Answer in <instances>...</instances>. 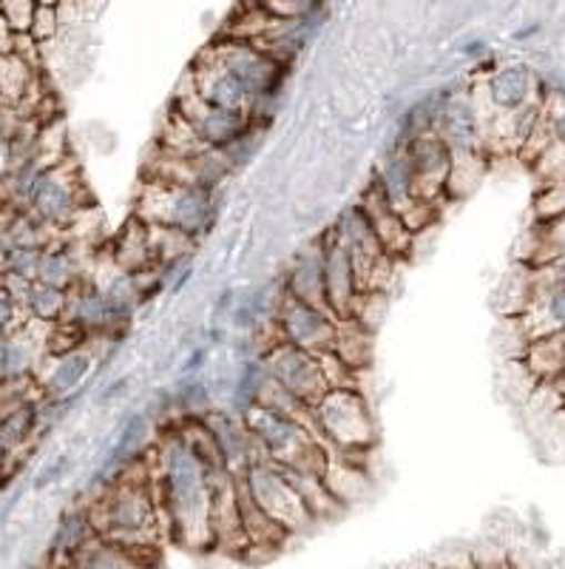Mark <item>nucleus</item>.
<instances>
[{"label":"nucleus","instance_id":"nucleus-18","mask_svg":"<svg viewBox=\"0 0 565 569\" xmlns=\"http://www.w3.org/2000/svg\"><path fill=\"white\" fill-rule=\"evenodd\" d=\"M435 134L450 142L452 154H483V120L472 94H450L437 117Z\"/></svg>","mask_w":565,"mask_h":569},{"label":"nucleus","instance_id":"nucleus-31","mask_svg":"<svg viewBox=\"0 0 565 569\" xmlns=\"http://www.w3.org/2000/svg\"><path fill=\"white\" fill-rule=\"evenodd\" d=\"M40 425H43V399L27 401V405H20L12 413L3 416V419H0V433L7 439L9 450H12V453H20V450L38 436Z\"/></svg>","mask_w":565,"mask_h":569},{"label":"nucleus","instance_id":"nucleus-17","mask_svg":"<svg viewBox=\"0 0 565 569\" xmlns=\"http://www.w3.org/2000/svg\"><path fill=\"white\" fill-rule=\"evenodd\" d=\"M523 157L534 162L546 186L565 177V103L543 106L537 129L523 146Z\"/></svg>","mask_w":565,"mask_h":569},{"label":"nucleus","instance_id":"nucleus-20","mask_svg":"<svg viewBox=\"0 0 565 569\" xmlns=\"http://www.w3.org/2000/svg\"><path fill=\"white\" fill-rule=\"evenodd\" d=\"M63 569H160V550H142L97 536L63 563Z\"/></svg>","mask_w":565,"mask_h":569},{"label":"nucleus","instance_id":"nucleus-16","mask_svg":"<svg viewBox=\"0 0 565 569\" xmlns=\"http://www.w3.org/2000/svg\"><path fill=\"white\" fill-rule=\"evenodd\" d=\"M361 293L364 288H361L353 259L335 242L327 228L324 231V302H327V311L335 319H353Z\"/></svg>","mask_w":565,"mask_h":569},{"label":"nucleus","instance_id":"nucleus-8","mask_svg":"<svg viewBox=\"0 0 565 569\" xmlns=\"http://www.w3.org/2000/svg\"><path fill=\"white\" fill-rule=\"evenodd\" d=\"M239 481H242V487L248 490V496H251L276 525H282L290 536H299V532H307L315 527V518L310 516V510L304 507L299 492L293 490V485H290L287 476L282 472V467L273 465V461L256 459L242 476H239Z\"/></svg>","mask_w":565,"mask_h":569},{"label":"nucleus","instance_id":"nucleus-1","mask_svg":"<svg viewBox=\"0 0 565 569\" xmlns=\"http://www.w3.org/2000/svg\"><path fill=\"white\" fill-rule=\"evenodd\" d=\"M216 467L222 465H211L180 425L162 430L151 456L165 536L193 552L213 550L211 472Z\"/></svg>","mask_w":565,"mask_h":569},{"label":"nucleus","instance_id":"nucleus-12","mask_svg":"<svg viewBox=\"0 0 565 569\" xmlns=\"http://www.w3.org/2000/svg\"><path fill=\"white\" fill-rule=\"evenodd\" d=\"M233 174L236 171L231 169L225 151L219 149H202L193 154L160 151L157 160L149 162V169H145V180L176 182V186L205 188V191H222Z\"/></svg>","mask_w":565,"mask_h":569},{"label":"nucleus","instance_id":"nucleus-5","mask_svg":"<svg viewBox=\"0 0 565 569\" xmlns=\"http://www.w3.org/2000/svg\"><path fill=\"white\" fill-rule=\"evenodd\" d=\"M315 436L339 456L366 453L379 439L373 408L359 388H335L313 408Z\"/></svg>","mask_w":565,"mask_h":569},{"label":"nucleus","instance_id":"nucleus-41","mask_svg":"<svg viewBox=\"0 0 565 569\" xmlns=\"http://www.w3.org/2000/svg\"><path fill=\"white\" fill-rule=\"evenodd\" d=\"M131 388V376H120V379H114L111 385H105L103 393L97 396V405H111V401L122 399V396L129 393Z\"/></svg>","mask_w":565,"mask_h":569},{"label":"nucleus","instance_id":"nucleus-15","mask_svg":"<svg viewBox=\"0 0 565 569\" xmlns=\"http://www.w3.org/2000/svg\"><path fill=\"white\" fill-rule=\"evenodd\" d=\"M406 154H410L412 171H415L417 197L437 202L446 197V186H450L452 166H455V154H452L450 142L441 134L430 131V134H417L410 142H404Z\"/></svg>","mask_w":565,"mask_h":569},{"label":"nucleus","instance_id":"nucleus-21","mask_svg":"<svg viewBox=\"0 0 565 569\" xmlns=\"http://www.w3.org/2000/svg\"><path fill=\"white\" fill-rule=\"evenodd\" d=\"M63 322L80 330L85 339H114L109 305H105L100 284L89 277L69 291V311H65Z\"/></svg>","mask_w":565,"mask_h":569},{"label":"nucleus","instance_id":"nucleus-49","mask_svg":"<svg viewBox=\"0 0 565 569\" xmlns=\"http://www.w3.org/2000/svg\"><path fill=\"white\" fill-rule=\"evenodd\" d=\"M296 3H302V7H310V9L315 7V0H296Z\"/></svg>","mask_w":565,"mask_h":569},{"label":"nucleus","instance_id":"nucleus-38","mask_svg":"<svg viewBox=\"0 0 565 569\" xmlns=\"http://www.w3.org/2000/svg\"><path fill=\"white\" fill-rule=\"evenodd\" d=\"M38 14V0H0V18L18 34H29Z\"/></svg>","mask_w":565,"mask_h":569},{"label":"nucleus","instance_id":"nucleus-44","mask_svg":"<svg viewBox=\"0 0 565 569\" xmlns=\"http://www.w3.org/2000/svg\"><path fill=\"white\" fill-rule=\"evenodd\" d=\"M14 46H18V32L0 18V54H14Z\"/></svg>","mask_w":565,"mask_h":569},{"label":"nucleus","instance_id":"nucleus-14","mask_svg":"<svg viewBox=\"0 0 565 569\" xmlns=\"http://www.w3.org/2000/svg\"><path fill=\"white\" fill-rule=\"evenodd\" d=\"M202 425H205L222 465H225L233 476H242L253 461L262 459L256 441H253L251 430H248L244 416L231 410L228 405L225 408H213L211 413L202 416Z\"/></svg>","mask_w":565,"mask_h":569},{"label":"nucleus","instance_id":"nucleus-11","mask_svg":"<svg viewBox=\"0 0 565 569\" xmlns=\"http://www.w3.org/2000/svg\"><path fill=\"white\" fill-rule=\"evenodd\" d=\"M273 328L282 342L296 345V348L310 350V353L322 356L335 348V333H339V319L319 305L299 302V299L284 293L273 313Z\"/></svg>","mask_w":565,"mask_h":569},{"label":"nucleus","instance_id":"nucleus-27","mask_svg":"<svg viewBox=\"0 0 565 569\" xmlns=\"http://www.w3.org/2000/svg\"><path fill=\"white\" fill-rule=\"evenodd\" d=\"M100 536L94 527V516H91V507H78V510L65 512L60 518L58 530L52 536V547H49V558H52L54 567H63L74 552H80L89 541Z\"/></svg>","mask_w":565,"mask_h":569},{"label":"nucleus","instance_id":"nucleus-24","mask_svg":"<svg viewBox=\"0 0 565 569\" xmlns=\"http://www.w3.org/2000/svg\"><path fill=\"white\" fill-rule=\"evenodd\" d=\"M373 182L379 188L384 200L390 202L395 211L406 208L410 202L417 200V182H415V171H412L410 154H406L404 146H395L392 142V149L386 151L384 157L379 160L373 171Z\"/></svg>","mask_w":565,"mask_h":569},{"label":"nucleus","instance_id":"nucleus-36","mask_svg":"<svg viewBox=\"0 0 565 569\" xmlns=\"http://www.w3.org/2000/svg\"><path fill=\"white\" fill-rule=\"evenodd\" d=\"M264 134H268V129H264V126L253 123L251 129L239 137V140H233L228 149H222V151H225V157H228V162H231L233 171L248 169V166L256 160V154L262 151V146H264Z\"/></svg>","mask_w":565,"mask_h":569},{"label":"nucleus","instance_id":"nucleus-35","mask_svg":"<svg viewBox=\"0 0 565 569\" xmlns=\"http://www.w3.org/2000/svg\"><path fill=\"white\" fill-rule=\"evenodd\" d=\"M40 259H43L40 248H14V251H7L3 259H0V277L34 282L40 271Z\"/></svg>","mask_w":565,"mask_h":569},{"label":"nucleus","instance_id":"nucleus-42","mask_svg":"<svg viewBox=\"0 0 565 569\" xmlns=\"http://www.w3.org/2000/svg\"><path fill=\"white\" fill-rule=\"evenodd\" d=\"M65 467H69V459H65V456H60V459H54L52 465H49L43 472H40L38 481H34V487H38V490H43V487L54 485V481H58L60 476H63V472H65Z\"/></svg>","mask_w":565,"mask_h":569},{"label":"nucleus","instance_id":"nucleus-39","mask_svg":"<svg viewBox=\"0 0 565 569\" xmlns=\"http://www.w3.org/2000/svg\"><path fill=\"white\" fill-rule=\"evenodd\" d=\"M27 325V313H23V305L20 299L9 291L7 284L0 282V337H9L18 328Z\"/></svg>","mask_w":565,"mask_h":569},{"label":"nucleus","instance_id":"nucleus-37","mask_svg":"<svg viewBox=\"0 0 565 569\" xmlns=\"http://www.w3.org/2000/svg\"><path fill=\"white\" fill-rule=\"evenodd\" d=\"M559 213H565V177L539 188L537 200H534V217H537V222L554 220Z\"/></svg>","mask_w":565,"mask_h":569},{"label":"nucleus","instance_id":"nucleus-3","mask_svg":"<svg viewBox=\"0 0 565 569\" xmlns=\"http://www.w3.org/2000/svg\"><path fill=\"white\" fill-rule=\"evenodd\" d=\"M219 213H222V191L160 180H142L134 206V217L145 226L185 233L196 242L213 231Z\"/></svg>","mask_w":565,"mask_h":569},{"label":"nucleus","instance_id":"nucleus-10","mask_svg":"<svg viewBox=\"0 0 565 569\" xmlns=\"http://www.w3.org/2000/svg\"><path fill=\"white\" fill-rule=\"evenodd\" d=\"M262 359L268 365L270 379L279 388L296 396L299 401H304L307 408H315L330 393L327 376H324L322 368V356H315L310 350H302L296 345L279 339V342L270 345V350Z\"/></svg>","mask_w":565,"mask_h":569},{"label":"nucleus","instance_id":"nucleus-7","mask_svg":"<svg viewBox=\"0 0 565 569\" xmlns=\"http://www.w3.org/2000/svg\"><path fill=\"white\" fill-rule=\"evenodd\" d=\"M330 233H333L335 242H339V246L350 253V259H353V266L361 279V288H364V291H384L395 259L384 251L379 233H375L373 222H370L364 208H361L359 202L341 208V211L335 213L333 226H330Z\"/></svg>","mask_w":565,"mask_h":569},{"label":"nucleus","instance_id":"nucleus-34","mask_svg":"<svg viewBox=\"0 0 565 569\" xmlns=\"http://www.w3.org/2000/svg\"><path fill=\"white\" fill-rule=\"evenodd\" d=\"M32 86V66L18 54H0V106L20 109Z\"/></svg>","mask_w":565,"mask_h":569},{"label":"nucleus","instance_id":"nucleus-48","mask_svg":"<svg viewBox=\"0 0 565 569\" xmlns=\"http://www.w3.org/2000/svg\"><path fill=\"white\" fill-rule=\"evenodd\" d=\"M38 7H58V0H38Z\"/></svg>","mask_w":565,"mask_h":569},{"label":"nucleus","instance_id":"nucleus-19","mask_svg":"<svg viewBox=\"0 0 565 569\" xmlns=\"http://www.w3.org/2000/svg\"><path fill=\"white\" fill-rule=\"evenodd\" d=\"M282 288L287 297L299 302L319 305L327 308L324 302V233L304 242L282 273Z\"/></svg>","mask_w":565,"mask_h":569},{"label":"nucleus","instance_id":"nucleus-4","mask_svg":"<svg viewBox=\"0 0 565 569\" xmlns=\"http://www.w3.org/2000/svg\"><path fill=\"white\" fill-rule=\"evenodd\" d=\"M248 430L256 441L262 459L284 467V470H302L324 476L330 461V450L310 425L293 419L287 413L256 405L244 413Z\"/></svg>","mask_w":565,"mask_h":569},{"label":"nucleus","instance_id":"nucleus-45","mask_svg":"<svg viewBox=\"0 0 565 569\" xmlns=\"http://www.w3.org/2000/svg\"><path fill=\"white\" fill-rule=\"evenodd\" d=\"M14 459V453L12 450H9V445H7V439H3V433H0V479H7V476H3V470H7L9 467V461Z\"/></svg>","mask_w":565,"mask_h":569},{"label":"nucleus","instance_id":"nucleus-22","mask_svg":"<svg viewBox=\"0 0 565 569\" xmlns=\"http://www.w3.org/2000/svg\"><path fill=\"white\" fill-rule=\"evenodd\" d=\"M94 350H91L89 345L69 350V353L63 356H52V359H49V368H46V376H38L43 399L60 401L80 393V388H83V382L89 379L91 370H94Z\"/></svg>","mask_w":565,"mask_h":569},{"label":"nucleus","instance_id":"nucleus-43","mask_svg":"<svg viewBox=\"0 0 565 569\" xmlns=\"http://www.w3.org/2000/svg\"><path fill=\"white\" fill-rule=\"evenodd\" d=\"M208 353H211L208 348H193L191 356L185 359V365H182V376H202V368H205L208 362Z\"/></svg>","mask_w":565,"mask_h":569},{"label":"nucleus","instance_id":"nucleus-40","mask_svg":"<svg viewBox=\"0 0 565 569\" xmlns=\"http://www.w3.org/2000/svg\"><path fill=\"white\" fill-rule=\"evenodd\" d=\"M58 9L54 7H38V14H34V23L32 29H29V34H32L38 43H46V40H52L54 32H58Z\"/></svg>","mask_w":565,"mask_h":569},{"label":"nucleus","instance_id":"nucleus-23","mask_svg":"<svg viewBox=\"0 0 565 569\" xmlns=\"http://www.w3.org/2000/svg\"><path fill=\"white\" fill-rule=\"evenodd\" d=\"M359 206L364 208L366 217H370V222H373V228H375V233H379V240H381V246H384V251L390 253L392 259L410 257L415 233L406 228L404 217H401V213L384 200V194H381L373 182H370V188H366L364 194H361Z\"/></svg>","mask_w":565,"mask_h":569},{"label":"nucleus","instance_id":"nucleus-26","mask_svg":"<svg viewBox=\"0 0 565 569\" xmlns=\"http://www.w3.org/2000/svg\"><path fill=\"white\" fill-rule=\"evenodd\" d=\"M85 279V257L80 253V248L74 242L63 240L60 237L54 246H49L40 259L38 282L54 284V288H63L71 291L74 284H80Z\"/></svg>","mask_w":565,"mask_h":569},{"label":"nucleus","instance_id":"nucleus-29","mask_svg":"<svg viewBox=\"0 0 565 569\" xmlns=\"http://www.w3.org/2000/svg\"><path fill=\"white\" fill-rule=\"evenodd\" d=\"M333 350L353 373H361V370L373 365L375 333L361 322H355V319H339V333H335Z\"/></svg>","mask_w":565,"mask_h":569},{"label":"nucleus","instance_id":"nucleus-33","mask_svg":"<svg viewBox=\"0 0 565 569\" xmlns=\"http://www.w3.org/2000/svg\"><path fill=\"white\" fill-rule=\"evenodd\" d=\"M174 408L176 421L182 419H202L211 413L213 405V390L202 376H182L180 382L174 385Z\"/></svg>","mask_w":565,"mask_h":569},{"label":"nucleus","instance_id":"nucleus-6","mask_svg":"<svg viewBox=\"0 0 565 569\" xmlns=\"http://www.w3.org/2000/svg\"><path fill=\"white\" fill-rule=\"evenodd\" d=\"M27 211H32L43 226L52 231H69L74 222L83 217L85 208V186L80 177L78 162L65 157L58 166L43 169V174L34 182V191L29 197Z\"/></svg>","mask_w":565,"mask_h":569},{"label":"nucleus","instance_id":"nucleus-46","mask_svg":"<svg viewBox=\"0 0 565 569\" xmlns=\"http://www.w3.org/2000/svg\"><path fill=\"white\" fill-rule=\"evenodd\" d=\"M548 388H554L565 399V370L557 376V379H554V382H548Z\"/></svg>","mask_w":565,"mask_h":569},{"label":"nucleus","instance_id":"nucleus-2","mask_svg":"<svg viewBox=\"0 0 565 569\" xmlns=\"http://www.w3.org/2000/svg\"><path fill=\"white\" fill-rule=\"evenodd\" d=\"M89 507L97 532L103 538L125 547L160 550L165 525H162L160 498L151 476V459L117 476Z\"/></svg>","mask_w":565,"mask_h":569},{"label":"nucleus","instance_id":"nucleus-25","mask_svg":"<svg viewBox=\"0 0 565 569\" xmlns=\"http://www.w3.org/2000/svg\"><path fill=\"white\" fill-rule=\"evenodd\" d=\"M239 498V521H242V532L248 538V552H279L287 543L290 532L282 525H276L262 507L248 496V490L239 481L236 487Z\"/></svg>","mask_w":565,"mask_h":569},{"label":"nucleus","instance_id":"nucleus-9","mask_svg":"<svg viewBox=\"0 0 565 569\" xmlns=\"http://www.w3.org/2000/svg\"><path fill=\"white\" fill-rule=\"evenodd\" d=\"M171 111H174L182 123L193 131V137H196L205 149H228L233 140H239V137L253 126L251 114L219 109V106L202 100L200 91L193 89L191 78H185V91H176Z\"/></svg>","mask_w":565,"mask_h":569},{"label":"nucleus","instance_id":"nucleus-28","mask_svg":"<svg viewBox=\"0 0 565 569\" xmlns=\"http://www.w3.org/2000/svg\"><path fill=\"white\" fill-rule=\"evenodd\" d=\"M270 382L268 365H264L262 356H253V359H242L239 368L231 376V388H228V408L236 410V413H248L251 408H256L259 396H262L264 385Z\"/></svg>","mask_w":565,"mask_h":569},{"label":"nucleus","instance_id":"nucleus-30","mask_svg":"<svg viewBox=\"0 0 565 569\" xmlns=\"http://www.w3.org/2000/svg\"><path fill=\"white\" fill-rule=\"evenodd\" d=\"M322 479L341 507L355 505V501L366 492V472L359 470V467L350 459H344V456H330L327 470H324Z\"/></svg>","mask_w":565,"mask_h":569},{"label":"nucleus","instance_id":"nucleus-13","mask_svg":"<svg viewBox=\"0 0 565 569\" xmlns=\"http://www.w3.org/2000/svg\"><path fill=\"white\" fill-rule=\"evenodd\" d=\"M534 98H537V91H534V78L526 66L512 63L492 71L486 83H483V100L475 98L481 111L492 109V114L483 117V134L492 126L506 123L508 117L521 114V111L532 109V106H539L534 103Z\"/></svg>","mask_w":565,"mask_h":569},{"label":"nucleus","instance_id":"nucleus-32","mask_svg":"<svg viewBox=\"0 0 565 569\" xmlns=\"http://www.w3.org/2000/svg\"><path fill=\"white\" fill-rule=\"evenodd\" d=\"M559 259H565V213L534 226L532 251L526 257V266L543 268L559 262Z\"/></svg>","mask_w":565,"mask_h":569},{"label":"nucleus","instance_id":"nucleus-47","mask_svg":"<svg viewBox=\"0 0 565 569\" xmlns=\"http://www.w3.org/2000/svg\"><path fill=\"white\" fill-rule=\"evenodd\" d=\"M401 569H437L435 561H412V563H404Z\"/></svg>","mask_w":565,"mask_h":569}]
</instances>
